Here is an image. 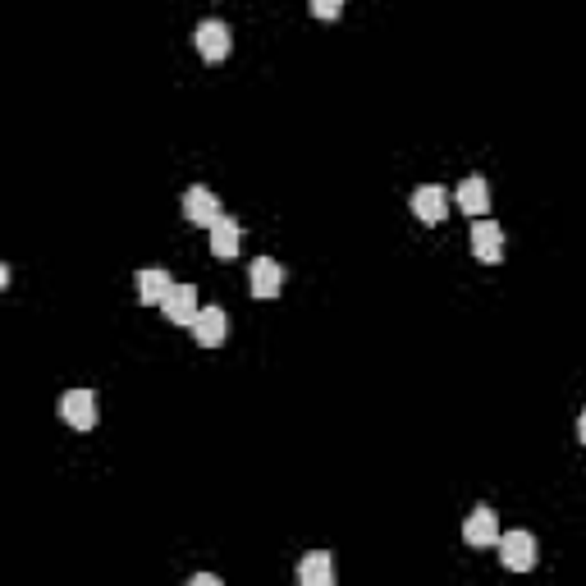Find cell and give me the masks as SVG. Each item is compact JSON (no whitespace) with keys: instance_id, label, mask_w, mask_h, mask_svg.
<instances>
[{"instance_id":"1","label":"cell","mask_w":586,"mask_h":586,"mask_svg":"<svg viewBox=\"0 0 586 586\" xmlns=\"http://www.w3.org/2000/svg\"><path fill=\"white\" fill-rule=\"evenodd\" d=\"M193 42H197V55H202V60H211V65H220V60H225L229 51H234V33H229V28H225L220 19L197 23Z\"/></svg>"},{"instance_id":"2","label":"cell","mask_w":586,"mask_h":586,"mask_svg":"<svg viewBox=\"0 0 586 586\" xmlns=\"http://www.w3.org/2000/svg\"><path fill=\"white\" fill-rule=\"evenodd\" d=\"M472 257H477L481 266L504 261V229L495 225V220H486V216L472 220Z\"/></svg>"},{"instance_id":"3","label":"cell","mask_w":586,"mask_h":586,"mask_svg":"<svg viewBox=\"0 0 586 586\" xmlns=\"http://www.w3.org/2000/svg\"><path fill=\"white\" fill-rule=\"evenodd\" d=\"M60 417H65L74 431H92V426H97V394L92 390H65L60 394Z\"/></svg>"},{"instance_id":"4","label":"cell","mask_w":586,"mask_h":586,"mask_svg":"<svg viewBox=\"0 0 586 586\" xmlns=\"http://www.w3.org/2000/svg\"><path fill=\"white\" fill-rule=\"evenodd\" d=\"M220 216H225V211H220V202H216V193H211V188L197 184V188H188V193H184V220H188V225L211 229Z\"/></svg>"},{"instance_id":"5","label":"cell","mask_w":586,"mask_h":586,"mask_svg":"<svg viewBox=\"0 0 586 586\" xmlns=\"http://www.w3.org/2000/svg\"><path fill=\"white\" fill-rule=\"evenodd\" d=\"M500 559H504V568H513V573H527V568H536V536L532 532L500 536Z\"/></svg>"},{"instance_id":"6","label":"cell","mask_w":586,"mask_h":586,"mask_svg":"<svg viewBox=\"0 0 586 586\" xmlns=\"http://www.w3.org/2000/svg\"><path fill=\"white\" fill-rule=\"evenodd\" d=\"M193 339L202 348H220L225 344V335H229V316L220 312V307H197V316H193Z\"/></svg>"},{"instance_id":"7","label":"cell","mask_w":586,"mask_h":586,"mask_svg":"<svg viewBox=\"0 0 586 586\" xmlns=\"http://www.w3.org/2000/svg\"><path fill=\"white\" fill-rule=\"evenodd\" d=\"M463 541L467 545H500V518H495V509H486V504H477V509L467 513L463 522Z\"/></svg>"},{"instance_id":"8","label":"cell","mask_w":586,"mask_h":586,"mask_svg":"<svg viewBox=\"0 0 586 586\" xmlns=\"http://www.w3.org/2000/svg\"><path fill=\"white\" fill-rule=\"evenodd\" d=\"M413 216L422 220V225H445V216H449V197H445V188H440V184L417 188V193H413Z\"/></svg>"},{"instance_id":"9","label":"cell","mask_w":586,"mask_h":586,"mask_svg":"<svg viewBox=\"0 0 586 586\" xmlns=\"http://www.w3.org/2000/svg\"><path fill=\"white\" fill-rule=\"evenodd\" d=\"M248 284H252V293H257V298H280L284 266H280V261H271V257H257V261H252V271H248Z\"/></svg>"},{"instance_id":"10","label":"cell","mask_w":586,"mask_h":586,"mask_svg":"<svg viewBox=\"0 0 586 586\" xmlns=\"http://www.w3.org/2000/svg\"><path fill=\"white\" fill-rule=\"evenodd\" d=\"M161 312L170 316L174 326H193V316H197V289H193V284H174V289L165 293Z\"/></svg>"},{"instance_id":"11","label":"cell","mask_w":586,"mask_h":586,"mask_svg":"<svg viewBox=\"0 0 586 586\" xmlns=\"http://www.w3.org/2000/svg\"><path fill=\"white\" fill-rule=\"evenodd\" d=\"M458 207H463V216H472V220L490 211V188H486L481 174H467L463 184H458Z\"/></svg>"},{"instance_id":"12","label":"cell","mask_w":586,"mask_h":586,"mask_svg":"<svg viewBox=\"0 0 586 586\" xmlns=\"http://www.w3.org/2000/svg\"><path fill=\"white\" fill-rule=\"evenodd\" d=\"M298 582L303 586H335V559H330V550L307 554L303 564H298Z\"/></svg>"},{"instance_id":"13","label":"cell","mask_w":586,"mask_h":586,"mask_svg":"<svg viewBox=\"0 0 586 586\" xmlns=\"http://www.w3.org/2000/svg\"><path fill=\"white\" fill-rule=\"evenodd\" d=\"M239 220H229V216H220L216 225H211V257H220V261H234L239 257Z\"/></svg>"},{"instance_id":"14","label":"cell","mask_w":586,"mask_h":586,"mask_svg":"<svg viewBox=\"0 0 586 586\" xmlns=\"http://www.w3.org/2000/svg\"><path fill=\"white\" fill-rule=\"evenodd\" d=\"M174 289L170 271H161V266H152V271H138V298L142 303H165V293Z\"/></svg>"},{"instance_id":"15","label":"cell","mask_w":586,"mask_h":586,"mask_svg":"<svg viewBox=\"0 0 586 586\" xmlns=\"http://www.w3.org/2000/svg\"><path fill=\"white\" fill-rule=\"evenodd\" d=\"M307 5H312L316 19H339L344 14V0H307Z\"/></svg>"},{"instance_id":"16","label":"cell","mask_w":586,"mask_h":586,"mask_svg":"<svg viewBox=\"0 0 586 586\" xmlns=\"http://www.w3.org/2000/svg\"><path fill=\"white\" fill-rule=\"evenodd\" d=\"M188 582H193V586H220V577L216 573H193Z\"/></svg>"},{"instance_id":"17","label":"cell","mask_w":586,"mask_h":586,"mask_svg":"<svg viewBox=\"0 0 586 586\" xmlns=\"http://www.w3.org/2000/svg\"><path fill=\"white\" fill-rule=\"evenodd\" d=\"M577 440H582V445H586V413L577 417Z\"/></svg>"}]
</instances>
